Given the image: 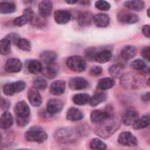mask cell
Segmentation results:
<instances>
[{
	"label": "cell",
	"instance_id": "obj_15",
	"mask_svg": "<svg viewBox=\"0 0 150 150\" xmlns=\"http://www.w3.org/2000/svg\"><path fill=\"white\" fill-rule=\"evenodd\" d=\"M118 19L126 24H134L139 20V18L136 14L130 12H121L118 15Z\"/></svg>",
	"mask_w": 150,
	"mask_h": 150
},
{
	"label": "cell",
	"instance_id": "obj_14",
	"mask_svg": "<svg viewBox=\"0 0 150 150\" xmlns=\"http://www.w3.org/2000/svg\"><path fill=\"white\" fill-rule=\"evenodd\" d=\"M70 18H71V14L68 11L59 10L54 12V20L58 24H61V25L67 24L70 20Z\"/></svg>",
	"mask_w": 150,
	"mask_h": 150
},
{
	"label": "cell",
	"instance_id": "obj_17",
	"mask_svg": "<svg viewBox=\"0 0 150 150\" xmlns=\"http://www.w3.org/2000/svg\"><path fill=\"white\" fill-rule=\"evenodd\" d=\"M137 119H138V112L134 110H128L124 113L122 117V122L126 126H131Z\"/></svg>",
	"mask_w": 150,
	"mask_h": 150
},
{
	"label": "cell",
	"instance_id": "obj_31",
	"mask_svg": "<svg viewBox=\"0 0 150 150\" xmlns=\"http://www.w3.org/2000/svg\"><path fill=\"white\" fill-rule=\"evenodd\" d=\"M15 4L11 2H1L0 3V13L7 14L12 13L15 11Z\"/></svg>",
	"mask_w": 150,
	"mask_h": 150
},
{
	"label": "cell",
	"instance_id": "obj_12",
	"mask_svg": "<svg viewBox=\"0 0 150 150\" xmlns=\"http://www.w3.org/2000/svg\"><path fill=\"white\" fill-rule=\"evenodd\" d=\"M27 98H28V100L31 103V105L33 106H40L42 103L41 96L36 88H33V89L29 90L28 94H27Z\"/></svg>",
	"mask_w": 150,
	"mask_h": 150
},
{
	"label": "cell",
	"instance_id": "obj_48",
	"mask_svg": "<svg viewBox=\"0 0 150 150\" xmlns=\"http://www.w3.org/2000/svg\"><path fill=\"white\" fill-rule=\"evenodd\" d=\"M79 0H66V2L68 3V4H76V2H78Z\"/></svg>",
	"mask_w": 150,
	"mask_h": 150
},
{
	"label": "cell",
	"instance_id": "obj_34",
	"mask_svg": "<svg viewBox=\"0 0 150 150\" xmlns=\"http://www.w3.org/2000/svg\"><path fill=\"white\" fill-rule=\"evenodd\" d=\"M90 147L91 149H97V150H104L106 149L107 146L105 145V143H104L101 140L99 139H93L91 143H90Z\"/></svg>",
	"mask_w": 150,
	"mask_h": 150
},
{
	"label": "cell",
	"instance_id": "obj_44",
	"mask_svg": "<svg viewBox=\"0 0 150 150\" xmlns=\"http://www.w3.org/2000/svg\"><path fill=\"white\" fill-rule=\"evenodd\" d=\"M103 72V69L100 66H94L91 70H90V75L92 76H98L101 75Z\"/></svg>",
	"mask_w": 150,
	"mask_h": 150
},
{
	"label": "cell",
	"instance_id": "obj_3",
	"mask_svg": "<svg viewBox=\"0 0 150 150\" xmlns=\"http://www.w3.org/2000/svg\"><path fill=\"white\" fill-rule=\"evenodd\" d=\"M79 138L78 133L73 128H61L54 134V139L58 142L69 144L76 142Z\"/></svg>",
	"mask_w": 150,
	"mask_h": 150
},
{
	"label": "cell",
	"instance_id": "obj_26",
	"mask_svg": "<svg viewBox=\"0 0 150 150\" xmlns=\"http://www.w3.org/2000/svg\"><path fill=\"white\" fill-rule=\"evenodd\" d=\"M56 65H53L52 63L47 64V66H46L45 68L42 69L41 73L47 78H54L57 75V68L55 67Z\"/></svg>",
	"mask_w": 150,
	"mask_h": 150
},
{
	"label": "cell",
	"instance_id": "obj_4",
	"mask_svg": "<svg viewBox=\"0 0 150 150\" xmlns=\"http://www.w3.org/2000/svg\"><path fill=\"white\" fill-rule=\"evenodd\" d=\"M120 83L126 89H130V90L138 89L142 84V78L138 75L133 73H127L121 77Z\"/></svg>",
	"mask_w": 150,
	"mask_h": 150
},
{
	"label": "cell",
	"instance_id": "obj_47",
	"mask_svg": "<svg viewBox=\"0 0 150 150\" xmlns=\"http://www.w3.org/2000/svg\"><path fill=\"white\" fill-rule=\"evenodd\" d=\"M149 93L148 92V93H146L143 97H142V99H143V101H145V102H149Z\"/></svg>",
	"mask_w": 150,
	"mask_h": 150
},
{
	"label": "cell",
	"instance_id": "obj_22",
	"mask_svg": "<svg viewBox=\"0 0 150 150\" xmlns=\"http://www.w3.org/2000/svg\"><path fill=\"white\" fill-rule=\"evenodd\" d=\"M112 59V52L109 50L98 51L95 56V61L99 63H105Z\"/></svg>",
	"mask_w": 150,
	"mask_h": 150
},
{
	"label": "cell",
	"instance_id": "obj_45",
	"mask_svg": "<svg viewBox=\"0 0 150 150\" xmlns=\"http://www.w3.org/2000/svg\"><path fill=\"white\" fill-rule=\"evenodd\" d=\"M142 55L143 56L144 59H146L147 61H150V47H147L142 50Z\"/></svg>",
	"mask_w": 150,
	"mask_h": 150
},
{
	"label": "cell",
	"instance_id": "obj_28",
	"mask_svg": "<svg viewBox=\"0 0 150 150\" xmlns=\"http://www.w3.org/2000/svg\"><path fill=\"white\" fill-rule=\"evenodd\" d=\"M105 99H106V96L105 93H97L91 98H90L89 103L91 106H97L101 103L105 102Z\"/></svg>",
	"mask_w": 150,
	"mask_h": 150
},
{
	"label": "cell",
	"instance_id": "obj_32",
	"mask_svg": "<svg viewBox=\"0 0 150 150\" xmlns=\"http://www.w3.org/2000/svg\"><path fill=\"white\" fill-rule=\"evenodd\" d=\"M92 16L90 12H82L79 14L77 20L80 25H89L91 22Z\"/></svg>",
	"mask_w": 150,
	"mask_h": 150
},
{
	"label": "cell",
	"instance_id": "obj_36",
	"mask_svg": "<svg viewBox=\"0 0 150 150\" xmlns=\"http://www.w3.org/2000/svg\"><path fill=\"white\" fill-rule=\"evenodd\" d=\"M17 46L19 49L23 51H30L31 50V44L25 39H18L17 41Z\"/></svg>",
	"mask_w": 150,
	"mask_h": 150
},
{
	"label": "cell",
	"instance_id": "obj_27",
	"mask_svg": "<svg viewBox=\"0 0 150 150\" xmlns=\"http://www.w3.org/2000/svg\"><path fill=\"white\" fill-rule=\"evenodd\" d=\"M28 71L32 74H34V75H37L39 73H41L42 71V69H43V66L41 64L40 62L39 61H31L29 63H28Z\"/></svg>",
	"mask_w": 150,
	"mask_h": 150
},
{
	"label": "cell",
	"instance_id": "obj_37",
	"mask_svg": "<svg viewBox=\"0 0 150 150\" xmlns=\"http://www.w3.org/2000/svg\"><path fill=\"white\" fill-rule=\"evenodd\" d=\"M131 66L135 70H139V71H142L145 70L147 69V64L144 61L142 60H135L131 63Z\"/></svg>",
	"mask_w": 150,
	"mask_h": 150
},
{
	"label": "cell",
	"instance_id": "obj_25",
	"mask_svg": "<svg viewBox=\"0 0 150 150\" xmlns=\"http://www.w3.org/2000/svg\"><path fill=\"white\" fill-rule=\"evenodd\" d=\"M114 85H115V80L113 78H109V77L103 78L99 80V82L98 83V88L103 91L112 89Z\"/></svg>",
	"mask_w": 150,
	"mask_h": 150
},
{
	"label": "cell",
	"instance_id": "obj_33",
	"mask_svg": "<svg viewBox=\"0 0 150 150\" xmlns=\"http://www.w3.org/2000/svg\"><path fill=\"white\" fill-rule=\"evenodd\" d=\"M11 44L10 40L3 39L0 40V54H8L11 52Z\"/></svg>",
	"mask_w": 150,
	"mask_h": 150
},
{
	"label": "cell",
	"instance_id": "obj_42",
	"mask_svg": "<svg viewBox=\"0 0 150 150\" xmlns=\"http://www.w3.org/2000/svg\"><path fill=\"white\" fill-rule=\"evenodd\" d=\"M12 84H13L15 92H20V91H24L25 88V83L22 82V81H18V82L12 83Z\"/></svg>",
	"mask_w": 150,
	"mask_h": 150
},
{
	"label": "cell",
	"instance_id": "obj_40",
	"mask_svg": "<svg viewBox=\"0 0 150 150\" xmlns=\"http://www.w3.org/2000/svg\"><path fill=\"white\" fill-rule=\"evenodd\" d=\"M27 22H29L28 18L23 14L22 16H19L18 18H16L14 20H13V23L15 25H18V26H22L24 25H25Z\"/></svg>",
	"mask_w": 150,
	"mask_h": 150
},
{
	"label": "cell",
	"instance_id": "obj_23",
	"mask_svg": "<svg viewBox=\"0 0 150 150\" xmlns=\"http://www.w3.org/2000/svg\"><path fill=\"white\" fill-rule=\"evenodd\" d=\"M83 118V113L76 109V108H70L67 112V119L70 121H78Z\"/></svg>",
	"mask_w": 150,
	"mask_h": 150
},
{
	"label": "cell",
	"instance_id": "obj_21",
	"mask_svg": "<svg viewBox=\"0 0 150 150\" xmlns=\"http://www.w3.org/2000/svg\"><path fill=\"white\" fill-rule=\"evenodd\" d=\"M150 124V119L149 115L143 116L142 118L137 119L134 123H133V127L135 130H141L143 128H146L149 126Z\"/></svg>",
	"mask_w": 150,
	"mask_h": 150
},
{
	"label": "cell",
	"instance_id": "obj_16",
	"mask_svg": "<svg viewBox=\"0 0 150 150\" xmlns=\"http://www.w3.org/2000/svg\"><path fill=\"white\" fill-rule=\"evenodd\" d=\"M64 91H65V82L64 81H62V80L55 81L50 86V92L53 95L60 96V95L63 94Z\"/></svg>",
	"mask_w": 150,
	"mask_h": 150
},
{
	"label": "cell",
	"instance_id": "obj_8",
	"mask_svg": "<svg viewBox=\"0 0 150 150\" xmlns=\"http://www.w3.org/2000/svg\"><path fill=\"white\" fill-rule=\"evenodd\" d=\"M4 68L9 73H17L22 69V62L17 58H11L6 62Z\"/></svg>",
	"mask_w": 150,
	"mask_h": 150
},
{
	"label": "cell",
	"instance_id": "obj_41",
	"mask_svg": "<svg viewBox=\"0 0 150 150\" xmlns=\"http://www.w3.org/2000/svg\"><path fill=\"white\" fill-rule=\"evenodd\" d=\"M4 93L6 95V96H12L15 92V90H14V87H13V84L12 83H7L4 86Z\"/></svg>",
	"mask_w": 150,
	"mask_h": 150
},
{
	"label": "cell",
	"instance_id": "obj_5",
	"mask_svg": "<svg viewBox=\"0 0 150 150\" xmlns=\"http://www.w3.org/2000/svg\"><path fill=\"white\" fill-rule=\"evenodd\" d=\"M66 63L68 68L74 72H83L86 68L85 60L78 55L69 57Z\"/></svg>",
	"mask_w": 150,
	"mask_h": 150
},
{
	"label": "cell",
	"instance_id": "obj_20",
	"mask_svg": "<svg viewBox=\"0 0 150 150\" xmlns=\"http://www.w3.org/2000/svg\"><path fill=\"white\" fill-rule=\"evenodd\" d=\"M125 7L132 11H142L145 7V3L142 0H129L125 3Z\"/></svg>",
	"mask_w": 150,
	"mask_h": 150
},
{
	"label": "cell",
	"instance_id": "obj_13",
	"mask_svg": "<svg viewBox=\"0 0 150 150\" xmlns=\"http://www.w3.org/2000/svg\"><path fill=\"white\" fill-rule=\"evenodd\" d=\"M111 116V113L106 112V111H100V110H96L93 111L91 114V120L93 123H100L108 119Z\"/></svg>",
	"mask_w": 150,
	"mask_h": 150
},
{
	"label": "cell",
	"instance_id": "obj_6",
	"mask_svg": "<svg viewBox=\"0 0 150 150\" xmlns=\"http://www.w3.org/2000/svg\"><path fill=\"white\" fill-rule=\"evenodd\" d=\"M25 138L28 142H38V143H42L47 139V134L42 130H38V129H30L28 130L25 134Z\"/></svg>",
	"mask_w": 150,
	"mask_h": 150
},
{
	"label": "cell",
	"instance_id": "obj_2",
	"mask_svg": "<svg viewBox=\"0 0 150 150\" xmlns=\"http://www.w3.org/2000/svg\"><path fill=\"white\" fill-rule=\"evenodd\" d=\"M16 121L19 127H25L30 120V108L25 101H19L15 106Z\"/></svg>",
	"mask_w": 150,
	"mask_h": 150
},
{
	"label": "cell",
	"instance_id": "obj_43",
	"mask_svg": "<svg viewBox=\"0 0 150 150\" xmlns=\"http://www.w3.org/2000/svg\"><path fill=\"white\" fill-rule=\"evenodd\" d=\"M98 52V51H97L96 48H89L88 50H86V57L90 61H93V60H95V56Z\"/></svg>",
	"mask_w": 150,
	"mask_h": 150
},
{
	"label": "cell",
	"instance_id": "obj_7",
	"mask_svg": "<svg viewBox=\"0 0 150 150\" xmlns=\"http://www.w3.org/2000/svg\"><path fill=\"white\" fill-rule=\"evenodd\" d=\"M118 142L120 144L127 147H134L138 144L136 137L130 132H122L119 136Z\"/></svg>",
	"mask_w": 150,
	"mask_h": 150
},
{
	"label": "cell",
	"instance_id": "obj_24",
	"mask_svg": "<svg viewBox=\"0 0 150 150\" xmlns=\"http://www.w3.org/2000/svg\"><path fill=\"white\" fill-rule=\"evenodd\" d=\"M137 49L134 46H127L121 51V56L125 60H130L136 55Z\"/></svg>",
	"mask_w": 150,
	"mask_h": 150
},
{
	"label": "cell",
	"instance_id": "obj_9",
	"mask_svg": "<svg viewBox=\"0 0 150 150\" xmlns=\"http://www.w3.org/2000/svg\"><path fill=\"white\" fill-rule=\"evenodd\" d=\"M69 84L72 90H76V91L83 90L89 86L88 81L86 79H84L83 77H74V78L70 79Z\"/></svg>",
	"mask_w": 150,
	"mask_h": 150
},
{
	"label": "cell",
	"instance_id": "obj_19",
	"mask_svg": "<svg viewBox=\"0 0 150 150\" xmlns=\"http://www.w3.org/2000/svg\"><path fill=\"white\" fill-rule=\"evenodd\" d=\"M92 18H93L95 25L99 27H105L110 23V18L106 14L98 13V14H96L95 16H93Z\"/></svg>",
	"mask_w": 150,
	"mask_h": 150
},
{
	"label": "cell",
	"instance_id": "obj_39",
	"mask_svg": "<svg viewBox=\"0 0 150 150\" xmlns=\"http://www.w3.org/2000/svg\"><path fill=\"white\" fill-rule=\"evenodd\" d=\"M95 6L100 11H108L111 8V4L105 0H98L95 4Z\"/></svg>",
	"mask_w": 150,
	"mask_h": 150
},
{
	"label": "cell",
	"instance_id": "obj_1",
	"mask_svg": "<svg viewBox=\"0 0 150 150\" xmlns=\"http://www.w3.org/2000/svg\"><path fill=\"white\" fill-rule=\"evenodd\" d=\"M98 124L99 126L97 127L96 133L101 135L103 138H107L110 135H112L120 126V122L118 119L115 116H112V114L108 119Z\"/></svg>",
	"mask_w": 150,
	"mask_h": 150
},
{
	"label": "cell",
	"instance_id": "obj_10",
	"mask_svg": "<svg viewBox=\"0 0 150 150\" xmlns=\"http://www.w3.org/2000/svg\"><path fill=\"white\" fill-rule=\"evenodd\" d=\"M63 108V104L59 99H50L47 104V111L50 114H56Z\"/></svg>",
	"mask_w": 150,
	"mask_h": 150
},
{
	"label": "cell",
	"instance_id": "obj_30",
	"mask_svg": "<svg viewBox=\"0 0 150 150\" xmlns=\"http://www.w3.org/2000/svg\"><path fill=\"white\" fill-rule=\"evenodd\" d=\"M56 56H57L56 53L54 51H44L40 54V59L47 64H49L54 62V60L56 59Z\"/></svg>",
	"mask_w": 150,
	"mask_h": 150
},
{
	"label": "cell",
	"instance_id": "obj_38",
	"mask_svg": "<svg viewBox=\"0 0 150 150\" xmlns=\"http://www.w3.org/2000/svg\"><path fill=\"white\" fill-rule=\"evenodd\" d=\"M122 70H123V65H121V64H114L109 69L110 74L113 77L119 76L121 74Z\"/></svg>",
	"mask_w": 150,
	"mask_h": 150
},
{
	"label": "cell",
	"instance_id": "obj_29",
	"mask_svg": "<svg viewBox=\"0 0 150 150\" xmlns=\"http://www.w3.org/2000/svg\"><path fill=\"white\" fill-rule=\"evenodd\" d=\"M89 100H90V96L85 93L76 94L73 97V102L77 105H83L89 103Z\"/></svg>",
	"mask_w": 150,
	"mask_h": 150
},
{
	"label": "cell",
	"instance_id": "obj_49",
	"mask_svg": "<svg viewBox=\"0 0 150 150\" xmlns=\"http://www.w3.org/2000/svg\"><path fill=\"white\" fill-rule=\"evenodd\" d=\"M33 1V0H24V2H25V4H31Z\"/></svg>",
	"mask_w": 150,
	"mask_h": 150
},
{
	"label": "cell",
	"instance_id": "obj_18",
	"mask_svg": "<svg viewBox=\"0 0 150 150\" xmlns=\"http://www.w3.org/2000/svg\"><path fill=\"white\" fill-rule=\"evenodd\" d=\"M13 124V117L9 112H5L0 117V128L8 129Z\"/></svg>",
	"mask_w": 150,
	"mask_h": 150
},
{
	"label": "cell",
	"instance_id": "obj_35",
	"mask_svg": "<svg viewBox=\"0 0 150 150\" xmlns=\"http://www.w3.org/2000/svg\"><path fill=\"white\" fill-rule=\"evenodd\" d=\"M33 85L36 89L38 90H45L47 86V81L43 78V77H35L33 80Z\"/></svg>",
	"mask_w": 150,
	"mask_h": 150
},
{
	"label": "cell",
	"instance_id": "obj_46",
	"mask_svg": "<svg viewBox=\"0 0 150 150\" xmlns=\"http://www.w3.org/2000/svg\"><path fill=\"white\" fill-rule=\"evenodd\" d=\"M142 33L143 34L147 37V38H149L150 37V26L149 25H146L142 27Z\"/></svg>",
	"mask_w": 150,
	"mask_h": 150
},
{
	"label": "cell",
	"instance_id": "obj_50",
	"mask_svg": "<svg viewBox=\"0 0 150 150\" xmlns=\"http://www.w3.org/2000/svg\"><path fill=\"white\" fill-rule=\"evenodd\" d=\"M0 141H1V134H0Z\"/></svg>",
	"mask_w": 150,
	"mask_h": 150
},
{
	"label": "cell",
	"instance_id": "obj_11",
	"mask_svg": "<svg viewBox=\"0 0 150 150\" xmlns=\"http://www.w3.org/2000/svg\"><path fill=\"white\" fill-rule=\"evenodd\" d=\"M39 11L40 14L44 17H49L52 14L53 11V4L50 0H42L39 4Z\"/></svg>",
	"mask_w": 150,
	"mask_h": 150
}]
</instances>
